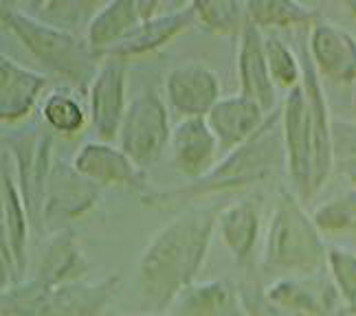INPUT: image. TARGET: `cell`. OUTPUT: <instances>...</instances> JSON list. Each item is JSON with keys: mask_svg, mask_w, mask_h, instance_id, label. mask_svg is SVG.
<instances>
[{"mask_svg": "<svg viewBox=\"0 0 356 316\" xmlns=\"http://www.w3.org/2000/svg\"><path fill=\"white\" fill-rule=\"evenodd\" d=\"M270 303L293 316H339L346 310L332 279H319L312 274L282 277L264 288Z\"/></svg>", "mask_w": 356, "mask_h": 316, "instance_id": "obj_10", "label": "cell"}, {"mask_svg": "<svg viewBox=\"0 0 356 316\" xmlns=\"http://www.w3.org/2000/svg\"><path fill=\"white\" fill-rule=\"evenodd\" d=\"M73 167L86 176L99 187H126V189H143L145 176L143 169L121 152V147H115L106 141H88L81 145L73 160Z\"/></svg>", "mask_w": 356, "mask_h": 316, "instance_id": "obj_14", "label": "cell"}, {"mask_svg": "<svg viewBox=\"0 0 356 316\" xmlns=\"http://www.w3.org/2000/svg\"><path fill=\"white\" fill-rule=\"evenodd\" d=\"M266 113L259 108L255 101L246 99L244 94H229L218 101L211 113L204 117L209 123L211 132L216 134L218 145L225 152L240 147L259 132V128L264 126Z\"/></svg>", "mask_w": 356, "mask_h": 316, "instance_id": "obj_19", "label": "cell"}, {"mask_svg": "<svg viewBox=\"0 0 356 316\" xmlns=\"http://www.w3.org/2000/svg\"><path fill=\"white\" fill-rule=\"evenodd\" d=\"M49 86V77L40 71L0 55V119L3 123H18L29 117L40 94Z\"/></svg>", "mask_w": 356, "mask_h": 316, "instance_id": "obj_16", "label": "cell"}, {"mask_svg": "<svg viewBox=\"0 0 356 316\" xmlns=\"http://www.w3.org/2000/svg\"><path fill=\"white\" fill-rule=\"evenodd\" d=\"M327 270L337 290L346 303V310L356 314V253L346 249H330Z\"/></svg>", "mask_w": 356, "mask_h": 316, "instance_id": "obj_33", "label": "cell"}, {"mask_svg": "<svg viewBox=\"0 0 356 316\" xmlns=\"http://www.w3.org/2000/svg\"><path fill=\"white\" fill-rule=\"evenodd\" d=\"M304 66V79L301 84L306 88V97L310 106V128H312V145H314V189H321L327 178L334 172V145H332V115L327 106L325 92L321 86V77L314 66L308 49L301 58Z\"/></svg>", "mask_w": 356, "mask_h": 316, "instance_id": "obj_13", "label": "cell"}, {"mask_svg": "<svg viewBox=\"0 0 356 316\" xmlns=\"http://www.w3.org/2000/svg\"><path fill=\"white\" fill-rule=\"evenodd\" d=\"M141 22L143 18L139 11V0H108L95 13L84 38L88 47L97 53V58H102L121 40H126Z\"/></svg>", "mask_w": 356, "mask_h": 316, "instance_id": "obj_23", "label": "cell"}, {"mask_svg": "<svg viewBox=\"0 0 356 316\" xmlns=\"http://www.w3.org/2000/svg\"><path fill=\"white\" fill-rule=\"evenodd\" d=\"M0 207H3V215H0V240L7 242L13 255H16L20 274L24 279L26 262H29L31 222L16 181V174H13V163L5 149H3V167H0Z\"/></svg>", "mask_w": 356, "mask_h": 316, "instance_id": "obj_18", "label": "cell"}, {"mask_svg": "<svg viewBox=\"0 0 356 316\" xmlns=\"http://www.w3.org/2000/svg\"><path fill=\"white\" fill-rule=\"evenodd\" d=\"M238 316H244V314H238Z\"/></svg>", "mask_w": 356, "mask_h": 316, "instance_id": "obj_39", "label": "cell"}, {"mask_svg": "<svg viewBox=\"0 0 356 316\" xmlns=\"http://www.w3.org/2000/svg\"><path fill=\"white\" fill-rule=\"evenodd\" d=\"M218 215L216 207H187L145 244L136 262V288L145 312L163 314L185 288L196 283Z\"/></svg>", "mask_w": 356, "mask_h": 316, "instance_id": "obj_1", "label": "cell"}, {"mask_svg": "<svg viewBox=\"0 0 356 316\" xmlns=\"http://www.w3.org/2000/svg\"><path fill=\"white\" fill-rule=\"evenodd\" d=\"M191 22H196L191 3H178L174 9L159 13L156 18L147 22H141L126 40H121L115 49L108 51L106 58L126 60V58H136V55L152 53L161 47H165L170 40H174L183 29H187Z\"/></svg>", "mask_w": 356, "mask_h": 316, "instance_id": "obj_20", "label": "cell"}, {"mask_svg": "<svg viewBox=\"0 0 356 316\" xmlns=\"http://www.w3.org/2000/svg\"><path fill=\"white\" fill-rule=\"evenodd\" d=\"M348 9L354 13V16H356V3H348Z\"/></svg>", "mask_w": 356, "mask_h": 316, "instance_id": "obj_38", "label": "cell"}, {"mask_svg": "<svg viewBox=\"0 0 356 316\" xmlns=\"http://www.w3.org/2000/svg\"><path fill=\"white\" fill-rule=\"evenodd\" d=\"M42 121L49 126L51 132L73 136L84 130L86 126V113L84 106L79 103L77 97L68 88H56L51 90L42 101Z\"/></svg>", "mask_w": 356, "mask_h": 316, "instance_id": "obj_29", "label": "cell"}, {"mask_svg": "<svg viewBox=\"0 0 356 316\" xmlns=\"http://www.w3.org/2000/svg\"><path fill=\"white\" fill-rule=\"evenodd\" d=\"M126 62L119 58H106L88 88L90 123L106 143L119 139L121 123L126 117Z\"/></svg>", "mask_w": 356, "mask_h": 316, "instance_id": "obj_9", "label": "cell"}, {"mask_svg": "<svg viewBox=\"0 0 356 316\" xmlns=\"http://www.w3.org/2000/svg\"><path fill=\"white\" fill-rule=\"evenodd\" d=\"M327 253L321 228L304 209L299 196L282 189L264 238V270L312 274L327 268Z\"/></svg>", "mask_w": 356, "mask_h": 316, "instance_id": "obj_4", "label": "cell"}, {"mask_svg": "<svg viewBox=\"0 0 356 316\" xmlns=\"http://www.w3.org/2000/svg\"><path fill=\"white\" fill-rule=\"evenodd\" d=\"M196 22L213 35L240 38L249 26V11L246 3L240 0H194Z\"/></svg>", "mask_w": 356, "mask_h": 316, "instance_id": "obj_28", "label": "cell"}, {"mask_svg": "<svg viewBox=\"0 0 356 316\" xmlns=\"http://www.w3.org/2000/svg\"><path fill=\"white\" fill-rule=\"evenodd\" d=\"M246 11H249V22L259 31L314 24L319 20L317 9L297 0H251L246 3Z\"/></svg>", "mask_w": 356, "mask_h": 316, "instance_id": "obj_27", "label": "cell"}, {"mask_svg": "<svg viewBox=\"0 0 356 316\" xmlns=\"http://www.w3.org/2000/svg\"><path fill=\"white\" fill-rule=\"evenodd\" d=\"M51 288L38 279H22L3 290V316H49Z\"/></svg>", "mask_w": 356, "mask_h": 316, "instance_id": "obj_31", "label": "cell"}, {"mask_svg": "<svg viewBox=\"0 0 356 316\" xmlns=\"http://www.w3.org/2000/svg\"><path fill=\"white\" fill-rule=\"evenodd\" d=\"M238 297L244 310V316H293L289 312H284L275 303H270L264 288H259L253 277H246L242 285L238 288Z\"/></svg>", "mask_w": 356, "mask_h": 316, "instance_id": "obj_34", "label": "cell"}, {"mask_svg": "<svg viewBox=\"0 0 356 316\" xmlns=\"http://www.w3.org/2000/svg\"><path fill=\"white\" fill-rule=\"evenodd\" d=\"M337 169L343 174L348 181L356 187V158H350V160H343V163H339L337 165Z\"/></svg>", "mask_w": 356, "mask_h": 316, "instance_id": "obj_35", "label": "cell"}, {"mask_svg": "<svg viewBox=\"0 0 356 316\" xmlns=\"http://www.w3.org/2000/svg\"><path fill=\"white\" fill-rule=\"evenodd\" d=\"M165 94L170 106L189 117H207L220 101V79L213 68L202 62H185L165 75Z\"/></svg>", "mask_w": 356, "mask_h": 316, "instance_id": "obj_12", "label": "cell"}, {"mask_svg": "<svg viewBox=\"0 0 356 316\" xmlns=\"http://www.w3.org/2000/svg\"><path fill=\"white\" fill-rule=\"evenodd\" d=\"M106 316H170V314H149V312H145V314H128V312H108Z\"/></svg>", "mask_w": 356, "mask_h": 316, "instance_id": "obj_36", "label": "cell"}, {"mask_svg": "<svg viewBox=\"0 0 356 316\" xmlns=\"http://www.w3.org/2000/svg\"><path fill=\"white\" fill-rule=\"evenodd\" d=\"M264 53L270 77L277 90H293L304 79V66L297 60L295 51L277 33H264Z\"/></svg>", "mask_w": 356, "mask_h": 316, "instance_id": "obj_30", "label": "cell"}, {"mask_svg": "<svg viewBox=\"0 0 356 316\" xmlns=\"http://www.w3.org/2000/svg\"><path fill=\"white\" fill-rule=\"evenodd\" d=\"M312 219L321 231H356V187L319 204L312 211Z\"/></svg>", "mask_w": 356, "mask_h": 316, "instance_id": "obj_32", "label": "cell"}, {"mask_svg": "<svg viewBox=\"0 0 356 316\" xmlns=\"http://www.w3.org/2000/svg\"><path fill=\"white\" fill-rule=\"evenodd\" d=\"M286 167L284 134H282V108L270 113L255 136L240 147L227 152L213 167L198 181H189L181 187L145 191L141 204L156 211H183L191 202L216 191L238 189L273 178Z\"/></svg>", "mask_w": 356, "mask_h": 316, "instance_id": "obj_2", "label": "cell"}, {"mask_svg": "<svg viewBox=\"0 0 356 316\" xmlns=\"http://www.w3.org/2000/svg\"><path fill=\"white\" fill-rule=\"evenodd\" d=\"M88 268H90V264H88L84 251L79 249L75 233L66 226V228L51 233L44 251L40 255L33 279L42 281L49 288H56V285H62L68 281L84 279Z\"/></svg>", "mask_w": 356, "mask_h": 316, "instance_id": "obj_21", "label": "cell"}, {"mask_svg": "<svg viewBox=\"0 0 356 316\" xmlns=\"http://www.w3.org/2000/svg\"><path fill=\"white\" fill-rule=\"evenodd\" d=\"M352 108H354V113H356V84L352 86Z\"/></svg>", "mask_w": 356, "mask_h": 316, "instance_id": "obj_37", "label": "cell"}, {"mask_svg": "<svg viewBox=\"0 0 356 316\" xmlns=\"http://www.w3.org/2000/svg\"><path fill=\"white\" fill-rule=\"evenodd\" d=\"M170 316H238L244 314L234 285L222 279L196 281L176 297Z\"/></svg>", "mask_w": 356, "mask_h": 316, "instance_id": "obj_24", "label": "cell"}, {"mask_svg": "<svg viewBox=\"0 0 356 316\" xmlns=\"http://www.w3.org/2000/svg\"><path fill=\"white\" fill-rule=\"evenodd\" d=\"M172 156L176 169L189 181H198L216 165L218 139L204 117L178 121L172 130Z\"/></svg>", "mask_w": 356, "mask_h": 316, "instance_id": "obj_17", "label": "cell"}, {"mask_svg": "<svg viewBox=\"0 0 356 316\" xmlns=\"http://www.w3.org/2000/svg\"><path fill=\"white\" fill-rule=\"evenodd\" d=\"M308 53L321 79L337 86L356 84V38L343 26L317 20L310 26Z\"/></svg>", "mask_w": 356, "mask_h": 316, "instance_id": "obj_11", "label": "cell"}, {"mask_svg": "<svg viewBox=\"0 0 356 316\" xmlns=\"http://www.w3.org/2000/svg\"><path fill=\"white\" fill-rule=\"evenodd\" d=\"M119 147L136 167L154 165L172 143L168 108L154 90H141L128 103L119 130Z\"/></svg>", "mask_w": 356, "mask_h": 316, "instance_id": "obj_6", "label": "cell"}, {"mask_svg": "<svg viewBox=\"0 0 356 316\" xmlns=\"http://www.w3.org/2000/svg\"><path fill=\"white\" fill-rule=\"evenodd\" d=\"M119 285V274H108L99 281H68L51 288L49 316H97L111 303Z\"/></svg>", "mask_w": 356, "mask_h": 316, "instance_id": "obj_22", "label": "cell"}, {"mask_svg": "<svg viewBox=\"0 0 356 316\" xmlns=\"http://www.w3.org/2000/svg\"><path fill=\"white\" fill-rule=\"evenodd\" d=\"M53 143L56 136L44 121H29L22 128L3 134V149L13 163V174L26 204L33 228L44 226V198L53 169Z\"/></svg>", "mask_w": 356, "mask_h": 316, "instance_id": "obj_5", "label": "cell"}, {"mask_svg": "<svg viewBox=\"0 0 356 316\" xmlns=\"http://www.w3.org/2000/svg\"><path fill=\"white\" fill-rule=\"evenodd\" d=\"M238 81H240V94L246 99L255 101L264 113H275L277 103V86L270 77L266 53H264V33L249 22V26L240 35L238 47Z\"/></svg>", "mask_w": 356, "mask_h": 316, "instance_id": "obj_15", "label": "cell"}, {"mask_svg": "<svg viewBox=\"0 0 356 316\" xmlns=\"http://www.w3.org/2000/svg\"><path fill=\"white\" fill-rule=\"evenodd\" d=\"M16 7L49 26L84 35L104 3L102 0H31V3L26 0V3H16Z\"/></svg>", "mask_w": 356, "mask_h": 316, "instance_id": "obj_26", "label": "cell"}, {"mask_svg": "<svg viewBox=\"0 0 356 316\" xmlns=\"http://www.w3.org/2000/svg\"><path fill=\"white\" fill-rule=\"evenodd\" d=\"M99 202V185L81 176L71 163L56 160L44 198V226L60 231Z\"/></svg>", "mask_w": 356, "mask_h": 316, "instance_id": "obj_8", "label": "cell"}, {"mask_svg": "<svg viewBox=\"0 0 356 316\" xmlns=\"http://www.w3.org/2000/svg\"><path fill=\"white\" fill-rule=\"evenodd\" d=\"M0 20L18 42L42 64L49 73L66 81L75 90H88L99 71V58L84 35L68 33L49 26L16 7V3L0 5Z\"/></svg>", "mask_w": 356, "mask_h": 316, "instance_id": "obj_3", "label": "cell"}, {"mask_svg": "<svg viewBox=\"0 0 356 316\" xmlns=\"http://www.w3.org/2000/svg\"><path fill=\"white\" fill-rule=\"evenodd\" d=\"M282 134L289 172L299 200H310L314 189V145L310 128V106L304 84L286 92L282 103Z\"/></svg>", "mask_w": 356, "mask_h": 316, "instance_id": "obj_7", "label": "cell"}, {"mask_svg": "<svg viewBox=\"0 0 356 316\" xmlns=\"http://www.w3.org/2000/svg\"><path fill=\"white\" fill-rule=\"evenodd\" d=\"M216 228L238 266L251 259L259 238V211L253 200H238L218 215Z\"/></svg>", "mask_w": 356, "mask_h": 316, "instance_id": "obj_25", "label": "cell"}]
</instances>
